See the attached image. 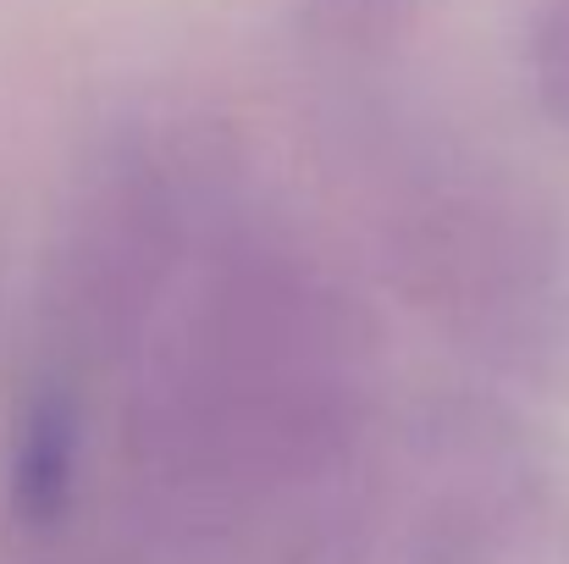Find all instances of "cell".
Segmentation results:
<instances>
[{
  "label": "cell",
  "mask_w": 569,
  "mask_h": 564,
  "mask_svg": "<svg viewBox=\"0 0 569 564\" xmlns=\"http://www.w3.org/2000/svg\"><path fill=\"white\" fill-rule=\"evenodd\" d=\"M117 372L133 465L183 509L254 515L349 465L371 404V321L327 260L238 194Z\"/></svg>",
  "instance_id": "obj_1"
},
{
  "label": "cell",
  "mask_w": 569,
  "mask_h": 564,
  "mask_svg": "<svg viewBox=\"0 0 569 564\" xmlns=\"http://www.w3.org/2000/svg\"><path fill=\"white\" fill-rule=\"evenodd\" d=\"M392 288L465 355L542 376L569 355V249L520 184L459 156H415L377 216Z\"/></svg>",
  "instance_id": "obj_2"
},
{
  "label": "cell",
  "mask_w": 569,
  "mask_h": 564,
  "mask_svg": "<svg viewBox=\"0 0 569 564\" xmlns=\"http://www.w3.org/2000/svg\"><path fill=\"white\" fill-rule=\"evenodd\" d=\"M420 0H299V28L321 56L338 61H371L381 50H398L415 28Z\"/></svg>",
  "instance_id": "obj_3"
}]
</instances>
